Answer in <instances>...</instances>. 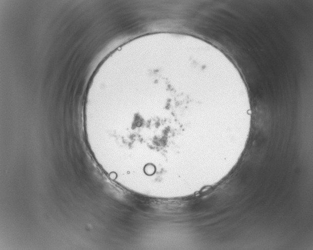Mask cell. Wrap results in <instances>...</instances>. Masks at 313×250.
Returning a JSON list of instances; mask_svg holds the SVG:
<instances>
[{
	"instance_id": "1",
	"label": "cell",
	"mask_w": 313,
	"mask_h": 250,
	"mask_svg": "<svg viewBox=\"0 0 313 250\" xmlns=\"http://www.w3.org/2000/svg\"><path fill=\"white\" fill-rule=\"evenodd\" d=\"M192 80L165 73L141 77L87 122L98 161L112 180L162 193L198 178L201 143L215 125L200 111Z\"/></svg>"
}]
</instances>
